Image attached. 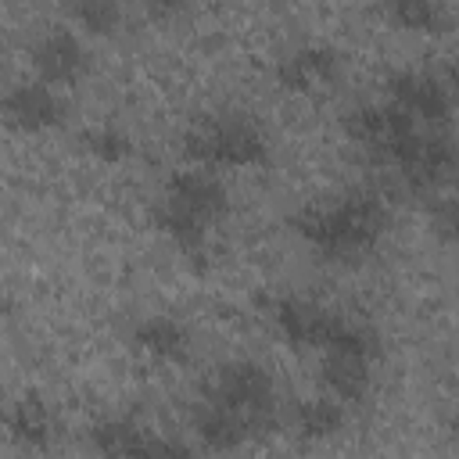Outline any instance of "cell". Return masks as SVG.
<instances>
[{"mask_svg":"<svg viewBox=\"0 0 459 459\" xmlns=\"http://www.w3.org/2000/svg\"><path fill=\"white\" fill-rule=\"evenodd\" d=\"M194 434L208 452H237V448H244L251 441L247 427L233 412H226V409H219V405H212L204 398L194 409Z\"/></svg>","mask_w":459,"mask_h":459,"instance_id":"cell-16","label":"cell"},{"mask_svg":"<svg viewBox=\"0 0 459 459\" xmlns=\"http://www.w3.org/2000/svg\"><path fill=\"white\" fill-rule=\"evenodd\" d=\"M265 308V319L273 323V330L290 344V348H312V351H323V344L330 341L341 312H330L308 298H298V294H273L262 301Z\"/></svg>","mask_w":459,"mask_h":459,"instance_id":"cell-6","label":"cell"},{"mask_svg":"<svg viewBox=\"0 0 459 459\" xmlns=\"http://www.w3.org/2000/svg\"><path fill=\"white\" fill-rule=\"evenodd\" d=\"M0 122L14 133L39 136L65 122V100H61L57 86H50L43 79H25L0 93Z\"/></svg>","mask_w":459,"mask_h":459,"instance_id":"cell-7","label":"cell"},{"mask_svg":"<svg viewBox=\"0 0 459 459\" xmlns=\"http://www.w3.org/2000/svg\"><path fill=\"white\" fill-rule=\"evenodd\" d=\"M344 136L366 154L369 165L387 169L416 201L441 194L455 172L452 133L420 126L391 100L351 108L344 115Z\"/></svg>","mask_w":459,"mask_h":459,"instance_id":"cell-1","label":"cell"},{"mask_svg":"<svg viewBox=\"0 0 459 459\" xmlns=\"http://www.w3.org/2000/svg\"><path fill=\"white\" fill-rule=\"evenodd\" d=\"M0 423L11 434V441H18L25 448H47L54 437V412L39 394H25V398L11 402L0 412Z\"/></svg>","mask_w":459,"mask_h":459,"instance_id":"cell-14","label":"cell"},{"mask_svg":"<svg viewBox=\"0 0 459 459\" xmlns=\"http://www.w3.org/2000/svg\"><path fill=\"white\" fill-rule=\"evenodd\" d=\"M387 100L412 115L420 126L448 129L452 122V79L430 68H402L387 75Z\"/></svg>","mask_w":459,"mask_h":459,"instance_id":"cell-5","label":"cell"},{"mask_svg":"<svg viewBox=\"0 0 459 459\" xmlns=\"http://www.w3.org/2000/svg\"><path fill=\"white\" fill-rule=\"evenodd\" d=\"M384 18L412 36H437L448 29V11L441 0H380Z\"/></svg>","mask_w":459,"mask_h":459,"instance_id":"cell-17","label":"cell"},{"mask_svg":"<svg viewBox=\"0 0 459 459\" xmlns=\"http://www.w3.org/2000/svg\"><path fill=\"white\" fill-rule=\"evenodd\" d=\"M341 75V54L330 43H301L276 61V86L287 93H316Z\"/></svg>","mask_w":459,"mask_h":459,"instance_id":"cell-11","label":"cell"},{"mask_svg":"<svg viewBox=\"0 0 459 459\" xmlns=\"http://www.w3.org/2000/svg\"><path fill=\"white\" fill-rule=\"evenodd\" d=\"M319 380L326 387V394H333L344 405H359L366 402V394L373 391V362L366 355H348V351H319Z\"/></svg>","mask_w":459,"mask_h":459,"instance_id":"cell-13","label":"cell"},{"mask_svg":"<svg viewBox=\"0 0 459 459\" xmlns=\"http://www.w3.org/2000/svg\"><path fill=\"white\" fill-rule=\"evenodd\" d=\"M79 140H82V147H86L97 161H104V165H118V161H126V158L133 154V140H129L122 129H115V126H93V129H86Z\"/></svg>","mask_w":459,"mask_h":459,"instance_id":"cell-19","label":"cell"},{"mask_svg":"<svg viewBox=\"0 0 459 459\" xmlns=\"http://www.w3.org/2000/svg\"><path fill=\"white\" fill-rule=\"evenodd\" d=\"M133 344L151 355L154 362H169V366H183L194 351V337L186 330L183 319L176 316H143L133 323Z\"/></svg>","mask_w":459,"mask_h":459,"instance_id":"cell-12","label":"cell"},{"mask_svg":"<svg viewBox=\"0 0 459 459\" xmlns=\"http://www.w3.org/2000/svg\"><path fill=\"white\" fill-rule=\"evenodd\" d=\"M179 151L201 169H258L269 161V136L244 115H222L194 126Z\"/></svg>","mask_w":459,"mask_h":459,"instance_id":"cell-4","label":"cell"},{"mask_svg":"<svg viewBox=\"0 0 459 459\" xmlns=\"http://www.w3.org/2000/svg\"><path fill=\"white\" fill-rule=\"evenodd\" d=\"M287 226L319 262L344 265L362 262L380 247L391 226V212L380 190L359 186L326 204H305L290 212Z\"/></svg>","mask_w":459,"mask_h":459,"instance_id":"cell-2","label":"cell"},{"mask_svg":"<svg viewBox=\"0 0 459 459\" xmlns=\"http://www.w3.org/2000/svg\"><path fill=\"white\" fill-rule=\"evenodd\" d=\"M290 427L301 441H330L348 427V405L333 394L301 398L290 405Z\"/></svg>","mask_w":459,"mask_h":459,"instance_id":"cell-15","label":"cell"},{"mask_svg":"<svg viewBox=\"0 0 459 459\" xmlns=\"http://www.w3.org/2000/svg\"><path fill=\"white\" fill-rule=\"evenodd\" d=\"M90 448L100 455H190V445L161 437L136 416H108L93 423Z\"/></svg>","mask_w":459,"mask_h":459,"instance_id":"cell-9","label":"cell"},{"mask_svg":"<svg viewBox=\"0 0 459 459\" xmlns=\"http://www.w3.org/2000/svg\"><path fill=\"white\" fill-rule=\"evenodd\" d=\"M68 18L86 36H111L122 29V4L118 0H65Z\"/></svg>","mask_w":459,"mask_h":459,"instance_id":"cell-18","label":"cell"},{"mask_svg":"<svg viewBox=\"0 0 459 459\" xmlns=\"http://www.w3.org/2000/svg\"><path fill=\"white\" fill-rule=\"evenodd\" d=\"M143 4H147V11L154 18H176V14H183L190 7V0H143Z\"/></svg>","mask_w":459,"mask_h":459,"instance_id":"cell-21","label":"cell"},{"mask_svg":"<svg viewBox=\"0 0 459 459\" xmlns=\"http://www.w3.org/2000/svg\"><path fill=\"white\" fill-rule=\"evenodd\" d=\"M32 68L36 79L50 82V86H75L86 68H90V54L82 47V39L72 29H47L36 43H32Z\"/></svg>","mask_w":459,"mask_h":459,"instance_id":"cell-10","label":"cell"},{"mask_svg":"<svg viewBox=\"0 0 459 459\" xmlns=\"http://www.w3.org/2000/svg\"><path fill=\"white\" fill-rule=\"evenodd\" d=\"M165 204L208 222V226H219L230 212V194L222 186V179L215 176V169H201V165H190V169H179L169 176L161 197Z\"/></svg>","mask_w":459,"mask_h":459,"instance_id":"cell-8","label":"cell"},{"mask_svg":"<svg viewBox=\"0 0 459 459\" xmlns=\"http://www.w3.org/2000/svg\"><path fill=\"white\" fill-rule=\"evenodd\" d=\"M201 398L233 412L251 441L255 437H265L280 427V398H276V380L273 373L262 366V362H251V359H233V362H222L208 384L201 387Z\"/></svg>","mask_w":459,"mask_h":459,"instance_id":"cell-3","label":"cell"},{"mask_svg":"<svg viewBox=\"0 0 459 459\" xmlns=\"http://www.w3.org/2000/svg\"><path fill=\"white\" fill-rule=\"evenodd\" d=\"M427 215H430V230L445 244H452V237H455V201H452V194L427 197Z\"/></svg>","mask_w":459,"mask_h":459,"instance_id":"cell-20","label":"cell"}]
</instances>
